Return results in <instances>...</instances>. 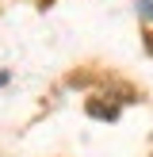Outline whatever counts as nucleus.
Instances as JSON below:
<instances>
[{
    "instance_id": "f257e3e1",
    "label": "nucleus",
    "mask_w": 153,
    "mask_h": 157,
    "mask_svg": "<svg viewBox=\"0 0 153 157\" xmlns=\"http://www.w3.org/2000/svg\"><path fill=\"white\" fill-rule=\"evenodd\" d=\"M138 15L142 19H153V0H138Z\"/></svg>"
}]
</instances>
